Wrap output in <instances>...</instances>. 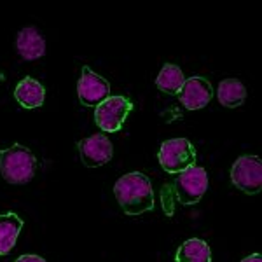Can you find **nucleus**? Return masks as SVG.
Returning a JSON list of instances; mask_svg holds the SVG:
<instances>
[{
    "instance_id": "nucleus-3",
    "label": "nucleus",
    "mask_w": 262,
    "mask_h": 262,
    "mask_svg": "<svg viewBox=\"0 0 262 262\" xmlns=\"http://www.w3.org/2000/svg\"><path fill=\"white\" fill-rule=\"evenodd\" d=\"M159 164L168 173H182L196 164V147L187 138H171L159 149Z\"/></svg>"
},
{
    "instance_id": "nucleus-9",
    "label": "nucleus",
    "mask_w": 262,
    "mask_h": 262,
    "mask_svg": "<svg viewBox=\"0 0 262 262\" xmlns=\"http://www.w3.org/2000/svg\"><path fill=\"white\" fill-rule=\"evenodd\" d=\"M213 96L212 84L208 79L194 75L191 79H185L184 86L179 91V100L187 111H200L206 107Z\"/></svg>"
},
{
    "instance_id": "nucleus-16",
    "label": "nucleus",
    "mask_w": 262,
    "mask_h": 262,
    "mask_svg": "<svg viewBox=\"0 0 262 262\" xmlns=\"http://www.w3.org/2000/svg\"><path fill=\"white\" fill-rule=\"evenodd\" d=\"M14 262H48L46 259H42L39 255H32V253H27V255H21L18 257Z\"/></svg>"
},
{
    "instance_id": "nucleus-7",
    "label": "nucleus",
    "mask_w": 262,
    "mask_h": 262,
    "mask_svg": "<svg viewBox=\"0 0 262 262\" xmlns=\"http://www.w3.org/2000/svg\"><path fill=\"white\" fill-rule=\"evenodd\" d=\"M77 95L84 107H98L111 96V84L90 67H82L81 79L77 82Z\"/></svg>"
},
{
    "instance_id": "nucleus-6",
    "label": "nucleus",
    "mask_w": 262,
    "mask_h": 262,
    "mask_svg": "<svg viewBox=\"0 0 262 262\" xmlns=\"http://www.w3.org/2000/svg\"><path fill=\"white\" fill-rule=\"evenodd\" d=\"M131 108H133V103L128 98L111 95L107 100L101 101L98 107H96L95 121L103 131L114 133V131H119L122 128Z\"/></svg>"
},
{
    "instance_id": "nucleus-11",
    "label": "nucleus",
    "mask_w": 262,
    "mask_h": 262,
    "mask_svg": "<svg viewBox=\"0 0 262 262\" xmlns=\"http://www.w3.org/2000/svg\"><path fill=\"white\" fill-rule=\"evenodd\" d=\"M14 98L23 108H39L44 105L46 90L33 77H25L14 88Z\"/></svg>"
},
{
    "instance_id": "nucleus-2",
    "label": "nucleus",
    "mask_w": 262,
    "mask_h": 262,
    "mask_svg": "<svg viewBox=\"0 0 262 262\" xmlns=\"http://www.w3.org/2000/svg\"><path fill=\"white\" fill-rule=\"evenodd\" d=\"M37 171V158L25 145L14 143L0 152V173L4 180L14 185L28 184Z\"/></svg>"
},
{
    "instance_id": "nucleus-14",
    "label": "nucleus",
    "mask_w": 262,
    "mask_h": 262,
    "mask_svg": "<svg viewBox=\"0 0 262 262\" xmlns=\"http://www.w3.org/2000/svg\"><path fill=\"white\" fill-rule=\"evenodd\" d=\"M219 101L227 108H238L247 98V88L238 79H224L217 90Z\"/></svg>"
},
{
    "instance_id": "nucleus-10",
    "label": "nucleus",
    "mask_w": 262,
    "mask_h": 262,
    "mask_svg": "<svg viewBox=\"0 0 262 262\" xmlns=\"http://www.w3.org/2000/svg\"><path fill=\"white\" fill-rule=\"evenodd\" d=\"M16 48L23 60H39L46 54V39L35 27H25L16 37Z\"/></svg>"
},
{
    "instance_id": "nucleus-1",
    "label": "nucleus",
    "mask_w": 262,
    "mask_h": 262,
    "mask_svg": "<svg viewBox=\"0 0 262 262\" xmlns=\"http://www.w3.org/2000/svg\"><path fill=\"white\" fill-rule=\"evenodd\" d=\"M114 196L128 215H142L154 208V191L149 177L140 171L126 173L114 185Z\"/></svg>"
},
{
    "instance_id": "nucleus-17",
    "label": "nucleus",
    "mask_w": 262,
    "mask_h": 262,
    "mask_svg": "<svg viewBox=\"0 0 262 262\" xmlns=\"http://www.w3.org/2000/svg\"><path fill=\"white\" fill-rule=\"evenodd\" d=\"M242 262H262V257L259 255V253H253V255L245 257Z\"/></svg>"
},
{
    "instance_id": "nucleus-15",
    "label": "nucleus",
    "mask_w": 262,
    "mask_h": 262,
    "mask_svg": "<svg viewBox=\"0 0 262 262\" xmlns=\"http://www.w3.org/2000/svg\"><path fill=\"white\" fill-rule=\"evenodd\" d=\"M184 82H185L184 72L177 65H173V63H166V65L163 67V70L159 72L158 79H156L158 90L166 93V95H179Z\"/></svg>"
},
{
    "instance_id": "nucleus-4",
    "label": "nucleus",
    "mask_w": 262,
    "mask_h": 262,
    "mask_svg": "<svg viewBox=\"0 0 262 262\" xmlns=\"http://www.w3.org/2000/svg\"><path fill=\"white\" fill-rule=\"evenodd\" d=\"M175 196L182 205L191 206L201 201V198L205 196L206 189H208V175L206 170L201 166H191L187 170L179 173L175 180Z\"/></svg>"
},
{
    "instance_id": "nucleus-8",
    "label": "nucleus",
    "mask_w": 262,
    "mask_h": 262,
    "mask_svg": "<svg viewBox=\"0 0 262 262\" xmlns=\"http://www.w3.org/2000/svg\"><path fill=\"white\" fill-rule=\"evenodd\" d=\"M79 156L86 168H98L107 164L114 156V145L111 138L103 133L91 135L79 142Z\"/></svg>"
},
{
    "instance_id": "nucleus-12",
    "label": "nucleus",
    "mask_w": 262,
    "mask_h": 262,
    "mask_svg": "<svg viewBox=\"0 0 262 262\" xmlns=\"http://www.w3.org/2000/svg\"><path fill=\"white\" fill-rule=\"evenodd\" d=\"M21 229L23 221L16 213L0 215V255H7L14 248Z\"/></svg>"
},
{
    "instance_id": "nucleus-18",
    "label": "nucleus",
    "mask_w": 262,
    "mask_h": 262,
    "mask_svg": "<svg viewBox=\"0 0 262 262\" xmlns=\"http://www.w3.org/2000/svg\"><path fill=\"white\" fill-rule=\"evenodd\" d=\"M0 79H2V77H0Z\"/></svg>"
},
{
    "instance_id": "nucleus-5",
    "label": "nucleus",
    "mask_w": 262,
    "mask_h": 262,
    "mask_svg": "<svg viewBox=\"0 0 262 262\" xmlns=\"http://www.w3.org/2000/svg\"><path fill=\"white\" fill-rule=\"evenodd\" d=\"M231 182L245 194H259L262 189V163L257 156H242L231 168Z\"/></svg>"
},
{
    "instance_id": "nucleus-13",
    "label": "nucleus",
    "mask_w": 262,
    "mask_h": 262,
    "mask_svg": "<svg viewBox=\"0 0 262 262\" xmlns=\"http://www.w3.org/2000/svg\"><path fill=\"white\" fill-rule=\"evenodd\" d=\"M177 262H212V250L210 245L203 239L191 238L184 242L177 250Z\"/></svg>"
}]
</instances>
